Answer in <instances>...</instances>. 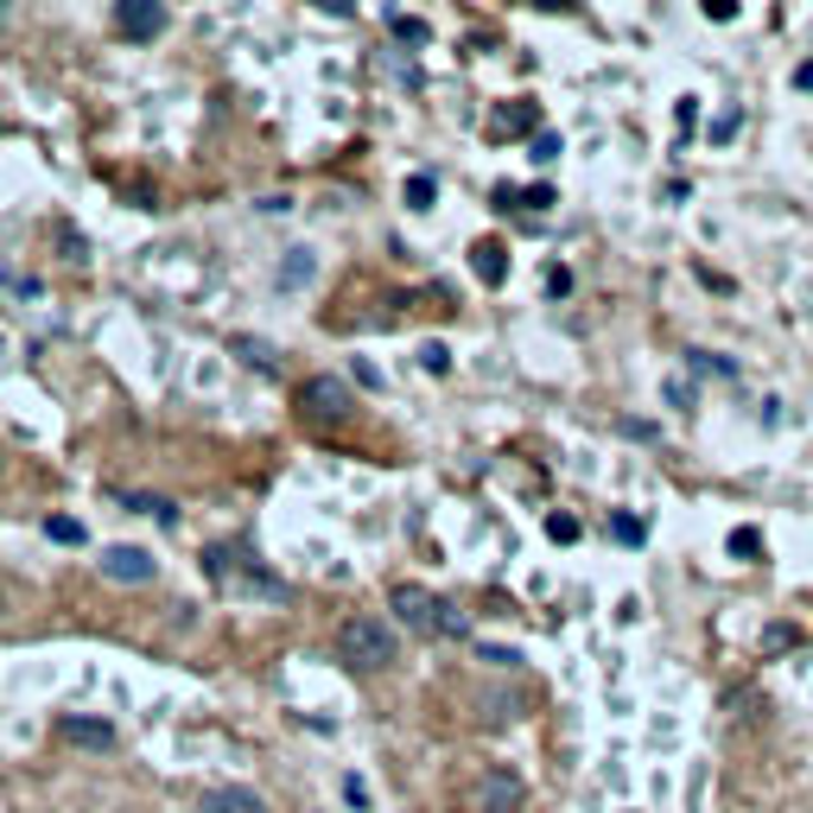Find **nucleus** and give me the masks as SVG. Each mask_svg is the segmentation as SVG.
<instances>
[{
    "label": "nucleus",
    "instance_id": "obj_1",
    "mask_svg": "<svg viewBox=\"0 0 813 813\" xmlns=\"http://www.w3.org/2000/svg\"><path fill=\"white\" fill-rule=\"evenodd\" d=\"M388 604H394V616H401V630H413V635H439V642L471 635V616H464L452 598H432L426 584H394Z\"/></svg>",
    "mask_w": 813,
    "mask_h": 813
},
{
    "label": "nucleus",
    "instance_id": "obj_2",
    "mask_svg": "<svg viewBox=\"0 0 813 813\" xmlns=\"http://www.w3.org/2000/svg\"><path fill=\"white\" fill-rule=\"evenodd\" d=\"M203 572L217 584H229V591H242V598H254V604H286L293 591H286V579H274L261 559H249L242 547H203Z\"/></svg>",
    "mask_w": 813,
    "mask_h": 813
},
{
    "label": "nucleus",
    "instance_id": "obj_3",
    "mask_svg": "<svg viewBox=\"0 0 813 813\" xmlns=\"http://www.w3.org/2000/svg\"><path fill=\"white\" fill-rule=\"evenodd\" d=\"M394 655H401V635L381 616H344L337 623V661L350 674H381V667H394Z\"/></svg>",
    "mask_w": 813,
    "mask_h": 813
},
{
    "label": "nucleus",
    "instance_id": "obj_4",
    "mask_svg": "<svg viewBox=\"0 0 813 813\" xmlns=\"http://www.w3.org/2000/svg\"><path fill=\"white\" fill-rule=\"evenodd\" d=\"M299 413L312 420V426H344L356 413V394L344 376H305L299 381Z\"/></svg>",
    "mask_w": 813,
    "mask_h": 813
},
{
    "label": "nucleus",
    "instance_id": "obj_5",
    "mask_svg": "<svg viewBox=\"0 0 813 813\" xmlns=\"http://www.w3.org/2000/svg\"><path fill=\"white\" fill-rule=\"evenodd\" d=\"M528 788L515 769H483V782L471 788V813H521Z\"/></svg>",
    "mask_w": 813,
    "mask_h": 813
},
{
    "label": "nucleus",
    "instance_id": "obj_6",
    "mask_svg": "<svg viewBox=\"0 0 813 813\" xmlns=\"http://www.w3.org/2000/svg\"><path fill=\"white\" fill-rule=\"evenodd\" d=\"M96 572L108 584H152V572H159V559L147 553V547H102Z\"/></svg>",
    "mask_w": 813,
    "mask_h": 813
},
{
    "label": "nucleus",
    "instance_id": "obj_7",
    "mask_svg": "<svg viewBox=\"0 0 813 813\" xmlns=\"http://www.w3.org/2000/svg\"><path fill=\"white\" fill-rule=\"evenodd\" d=\"M115 25L134 45H152L166 32V0H115Z\"/></svg>",
    "mask_w": 813,
    "mask_h": 813
},
{
    "label": "nucleus",
    "instance_id": "obj_8",
    "mask_svg": "<svg viewBox=\"0 0 813 813\" xmlns=\"http://www.w3.org/2000/svg\"><path fill=\"white\" fill-rule=\"evenodd\" d=\"M489 134L508 140V134H540V108L534 102H503L496 115H489Z\"/></svg>",
    "mask_w": 813,
    "mask_h": 813
},
{
    "label": "nucleus",
    "instance_id": "obj_9",
    "mask_svg": "<svg viewBox=\"0 0 813 813\" xmlns=\"http://www.w3.org/2000/svg\"><path fill=\"white\" fill-rule=\"evenodd\" d=\"M57 731L71 737V743H83V750H115V725H102V718H76L71 711Z\"/></svg>",
    "mask_w": 813,
    "mask_h": 813
},
{
    "label": "nucleus",
    "instance_id": "obj_10",
    "mask_svg": "<svg viewBox=\"0 0 813 813\" xmlns=\"http://www.w3.org/2000/svg\"><path fill=\"white\" fill-rule=\"evenodd\" d=\"M203 813H267V801L254 788H210L203 794Z\"/></svg>",
    "mask_w": 813,
    "mask_h": 813
},
{
    "label": "nucleus",
    "instance_id": "obj_11",
    "mask_svg": "<svg viewBox=\"0 0 813 813\" xmlns=\"http://www.w3.org/2000/svg\"><path fill=\"white\" fill-rule=\"evenodd\" d=\"M471 267H477L483 286H503V279H508V249L489 235V242H477V249H471Z\"/></svg>",
    "mask_w": 813,
    "mask_h": 813
},
{
    "label": "nucleus",
    "instance_id": "obj_12",
    "mask_svg": "<svg viewBox=\"0 0 813 813\" xmlns=\"http://www.w3.org/2000/svg\"><path fill=\"white\" fill-rule=\"evenodd\" d=\"M122 508H140V515H152L159 528H178V503H172V496H140V489H127Z\"/></svg>",
    "mask_w": 813,
    "mask_h": 813
},
{
    "label": "nucleus",
    "instance_id": "obj_13",
    "mask_svg": "<svg viewBox=\"0 0 813 813\" xmlns=\"http://www.w3.org/2000/svg\"><path fill=\"white\" fill-rule=\"evenodd\" d=\"M229 350H235V356H249V369H261V376H274V369H279L274 344H261V337H229Z\"/></svg>",
    "mask_w": 813,
    "mask_h": 813
},
{
    "label": "nucleus",
    "instance_id": "obj_14",
    "mask_svg": "<svg viewBox=\"0 0 813 813\" xmlns=\"http://www.w3.org/2000/svg\"><path fill=\"white\" fill-rule=\"evenodd\" d=\"M388 32H394L401 45H432V25L413 20V13H388Z\"/></svg>",
    "mask_w": 813,
    "mask_h": 813
},
{
    "label": "nucleus",
    "instance_id": "obj_15",
    "mask_svg": "<svg viewBox=\"0 0 813 813\" xmlns=\"http://www.w3.org/2000/svg\"><path fill=\"white\" fill-rule=\"evenodd\" d=\"M432 203H439V178L413 172V178H406V210H432Z\"/></svg>",
    "mask_w": 813,
    "mask_h": 813
},
{
    "label": "nucleus",
    "instance_id": "obj_16",
    "mask_svg": "<svg viewBox=\"0 0 813 813\" xmlns=\"http://www.w3.org/2000/svg\"><path fill=\"white\" fill-rule=\"evenodd\" d=\"M312 274H318V261H312V249H293V254H286V267H279V286H305Z\"/></svg>",
    "mask_w": 813,
    "mask_h": 813
},
{
    "label": "nucleus",
    "instance_id": "obj_17",
    "mask_svg": "<svg viewBox=\"0 0 813 813\" xmlns=\"http://www.w3.org/2000/svg\"><path fill=\"white\" fill-rule=\"evenodd\" d=\"M45 534L57 540V547H83V540H89V534H83V521H71V515H51Z\"/></svg>",
    "mask_w": 813,
    "mask_h": 813
},
{
    "label": "nucleus",
    "instance_id": "obj_18",
    "mask_svg": "<svg viewBox=\"0 0 813 813\" xmlns=\"http://www.w3.org/2000/svg\"><path fill=\"white\" fill-rule=\"evenodd\" d=\"M528 152L540 159V166H553V159H559V134H553V127H540V134H528Z\"/></svg>",
    "mask_w": 813,
    "mask_h": 813
},
{
    "label": "nucleus",
    "instance_id": "obj_19",
    "mask_svg": "<svg viewBox=\"0 0 813 813\" xmlns=\"http://www.w3.org/2000/svg\"><path fill=\"white\" fill-rule=\"evenodd\" d=\"M420 369H426V376H445V369H452V350H445V344H420Z\"/></svg>",
    "mask_w": 813,
    "mask_h": 813
},
{
    "label": "nucleus",
    "instance_id": "obj_20",
    "mask_svg": "<svg viewBox=\"0 0 813 813\" xmlns=\"http://www.w3.org/2000/svg\"><path fill=\"white\" fill-rule=\"evenodd\" d=\"M686 362L706 369V376H737V362H725V356H711V350H686Z\"/></svg>",
    "mask_w": 813,
    "mask_h": 813
},
{
    "label": "nucleus",
    "instance_id": "obj_21",
    "mask_svg": "<svg viewBox=\"0 0 813 813\" xmlns=\"http://www.w3.org/2000/svg\"><path fill=\"white\" fill-rule=\"evenodd\" d=\"M731 553H737V559H762V534H757V528H737V534H731Z\"/></svg>",
    "mask_w": 813,
    "mask_h": 813
},
{
    "label": "nucleus",
    "instance_id": "obj_22",
    "mask_svg": "<svg viewBox=\"0 0 813 813\" xmlns=\"http://www.w3.org/2000/svg\"><path fill=\"white\" fill-rule=\"evenodd\" d=\"M547 534H553L559 547H572L579 540V515H547Z\"/></svg>",
    "mask_w": 813,
    "mask_h": 813
},
{
    "label": "nucleus",
    "instance_id": "obj_23",
    "mask_svg": "<svg viewBox=\"0 0 813 813\" xmlns=\"http://www.w3.org/2000/svg\"><path fill=\"white\" fill-rule=\"evenodd\" d=\"M610 534H616V540H623V547H642V521H630V515H610Z\"/></svg>",
    "mask_w": 813,
    "mask_h": 813
},
{
    "label": "nucleus",
    "instance_id": "obj_24",
    "mask_svg": "<svg viewBox=\"0 0 813 813\" xmlns=\"http://www.w3.org/2000/svg\"><path fill=\"white\" fill-rule=\"evenodd\" d=\"M699 7H706V20H718V25L737 20V0H699Z\"/></svg>",
    "mask_w": 813,
    "mask_h": 813
},
{
    "label": "nucleus",
    "instance_id": "obj_25",
    "mask_svg": "<svg viewBox=\"0 0 813 813\" xmlns=\"http://www.w3.org/2000/svg\"><path fill=\"white\" fill-rule=\"evenodd\" d=\"M674 122H680V134H693V127H699V102L686 96L680 108H674Z\"/></svg>",
    "mask_w": 813,
    "mask_h": 813
},
{
    "label": "nucleus",
    "instance_id": "obj_26",
    "mask_svg": "<svg viewBox=\"0 0 813 813\" xmlns=\"http://www.w3.org/2000/svg\"><path fill=\"white\" fill-rule=\"evenodd\" d=\"M737 127H743V115H718V122H711V140H737Z\"/></svg>",
    "mask_w": 813,
    "mask_h": 813
},
{
    "label": "nucleus",
    "instance_id": "obj_27",
    "mask_svg": "<svg viewBox=\"0 0 813 813\" xmlns=\"http://www.w3.org/2000/svg\"><path fill=\"white\" fill-rule=\"evenodd\" d=\"M547 293H553V299H566V293H572V274H566V267H553V274H547Z\"/></svg>",
    "mask_w": 813,
    "mask_h": 813
},
{
    "label": "nucleus",
    "instance_id": "obj_28",
    "mask_svg": "<svg viewBox=\"0 0 813 813\" xmlns=\"http://www.w3.org/2000/svg\"><path fill=\"white\" fill-rule=\"evenodd\" d=\"M483 661H489V667H515L521 655H515V648H483Z\"/></svg>",
    "mask_w": 813,
    "mask_h": 813
},
{
    "label": "nucleus",
    "instance_id": "obj_29",
    "mask_svg": "<svg viewBox=\"0 0 813 813\" xmlns=\"http://www.w3.org/2000/svg\"><path fill=\"white\" fill-rule=\"evenodd\" d=\"M318 7H325V13H337V20H350V13H356V0H318Z\"/></svg>",
    "mask_w": 813,
    "mask_h": 813
},
{
    "label": "nucleus",
    "instance_id": "obj_30",
    "mask_svg": "<svg viewBox=\"0 0 813 813\" xmlns=\"http://www.w3.org/2000/svg\"><path fill=\"white\" fill-rule=\"evenodd\" d=\"M794 83H801V89H813V64H801V71H794Z\"/></svg>",
    "mask_w": 813,
    "mask_h": 813
},
{
    "label": "nucleus",
    "instance_id": "obj_31",
    "mask_svg": "<svg viewBox=\"0 0 813 813\" xmlns=\"http://www.w3.org/2000/svg\"><path fill=\"white\" fill-rule=\"evenodd\" d=\"M534 7H547V13H559V7H572V0H534Z\"/></svg>",
    "mask_w": 813,
    "mask_h": 813
}]
</instances>
